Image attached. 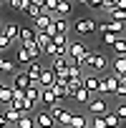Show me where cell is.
I'll use <instances>...</instances> for the list:
<instances>
[{
	"label": "cell",
	"mask_w": 126,
	"mask_h": 128,
	"mask_svg": "<svg viewBox=\"0 0 126 128\" xmlns=\"http://www.w3.org/2000/svg\"><path fill=\"white\" fill-rule=\"evenodd\" d=\"M10 103H13V88L3 83V88H0V106L5 108V106H10Z\"/></svg>",
	"instance_id": "7402d4cb"
},
{
	"label": "cell",
	"mask_w": 126,
	"mask_h": 128,
	"mask_svg": "<svg viewBox=\"0 0 126 128\" xmlns=\"http://www.w3.org/2000/svg\"><path fill=\"white\" fill-rule=\"evenodd\" d=\"M18 68H15V60H10V58H3V55H0V73H15Z\"/></svg>",
	"instance_id": "d4e9b609"
},
{
	"label": "cell",
	"mask_w": 126,
	"mask_h": 128,
	"mask_svg": "<svg viewBox=\"0 0 126 128\" xmlns=\"http://www.w3.org/2000/svg\"><path fill=\"white\" fill-rule=\"evenodd\" d=\"M30 43H35V30H33V28H20L18 45H30Z\"/></svg>",
	"instance_id": "d6986e66"
},
{
	"label": "cell",
	"mask_w": 126,
	"mask_h": 128,
	"mask_svg": "<svg viewBox=\"0 0 126 128\" xmlns=\"http://www.w3.org/2000/svg\"><path fill=\"white\" fill-rule=\"evenodd\" d=\"M48 113L53 116L55 126H63V128H68V126H71V118H73V113H71L68 108H63L60 103H58V106H53V108H48Z\"/></svg>",
	"instance_id": "277c9868"
},
{
	"label": "cell",
	"mask_w": 126,
	"mask_h": 128,
	"mask_svg": "<svg viewBox=\"0 0 126 128\" xmlns=\"http://www.w3.org/2000/svg\"><path fill=\"white\" fill-rule=\"evenodd\" d=\"M50 43H53V38H50L48 33H35V45H40V48L45 50V48H48Z\"/></svg>",
	"instance_id": "f1b7e54d"
},
{
	"label": "cell",
	"mask_w": 126,
	"mask_h": 128,
	"mask_svg": "<svg viewBox=\"0 0 126 128\" xmlns=\"http://www.w3.org/2000/svg\"><path fill=\"white\" fill-rule=\"evenodd\" d=\"M108 110H111V108H108V100H106L103 96H96V98L88 100V113H91V116H101V118H103Z\"/></svg>",
	"instance_id": "8992f818"
},
{
	"label": "cell",
	"mask_w": 126,
	"mask_h": 128,
	"mask_svg": "<svg viewBox=\"0 0 126 128\" xmlns=\"http://www.w3.org/2000/svg\"><path fill=\"white\" fill-rule=\"evenodd\" d=\"M108 66H111V60H108L103 53H88V55H86V60H83V68H88L93 76L103 73Z\"/></svg>",
	"instance_id": "6da1fadb"
},
{
	"label": "cell",
	"mask_w": 126,
	"mask_h": 128,
	"mask_svg": "<svg viewBox=\"0 0 126 128\" xmlns=\"http://www.w3.org/2000/svg\"><path fill=\"white\" fill-rule=\"evenodd\" d=\"M71 30H73L78 38H86V35L98 33V23H96L93 18H76V20L71 23Z\"/></svg>",
	"instance_id": "7a4b0ae2"
},
{
	"label": "cell",
	"mask_w": 126,
	"mask_h": 128,
	"mask_svg": "<svg viewBox=\"0 0 126 128\" xmlns=\"http://www.w3.org/2000/svg\"><path fill=\"white\" fill-rule=\"evenodd\" d=\"M15 128H35V120H33L30 116H20V120H18Z\"/></svg>",
	"instance_id": "d590c367"
},
{
	"label": "cell",
	"mask_w": 126,
	"mask_h": 128,
	"mask_svg": "<svg viewBox=\"0 0 126 128\" xmlns=\"http://www.w3.org/2000/svg\"><path fill=\"white\" fill-rule=\"evenodd\" d=\"M8 48H10V40H8V38H5L3 33H0V55H3V53H5Z\"/></svg>",
	"instance_id": "b9f144b4"
},
{
	"label": "cell",
	"mask_w": 126,
	"mask_h": 128,
	"mask_svg": "<svg viewBox=\"0 0 126 128\" xmlns=\"http://www.w3.org/2000/svg\"><path fill=\"white\" fill-rule=\"evenodd\" d=\"M83 90H88L91 96H96V93L101 90V78L93 76V73H86V76H83Z\"/></svg>",
	"instance_id": "9c48e42d"
},
{
	"label": "cell",
	"mask_w": 126,
	"mask_h": 128,
	"mask_svg": "<svg viewBox=\"0 0 126 128\" xmlns=\"http://www.w3.org/2000/svg\"><path fill=\"white\" fill-rule=\"evenodd\" d=\"M33 120H35V128H55V120L48 110H38L33 116Z\"/></svg>",
	"instance_id": "30bf717a"
},
{
	"label": "cell",
	"mask_w": 126,
	"mask_h": 128,
	"mask_svg": "<svg viewBox=\"0 0 126 128\" xmlns=\"http://www.w3.org/2000/svg\"><path fill=\"white\" fill-rule=\"evenodd\" d=\"M86 128H108V126H106V120H103L101 116H91V120H88Z\"/></svg>",
	"instance_id": "e575fe53"
},
{
	"label": "cell",
	"mask_w": 126,
	"mask_h": 128,
	"mask_svg": "<svg viewBox=\"0 0 126 128\" xmlns=\"http://www.w3.org/2000/svg\"><path fill=\"white\" fill-rule=\"evenodd\" d=\"M28 5H30V0H8V8L15 10V13H25Z\"/></svg>",
	"instance_id": "484cf974"
},
{
	"label": "cell",
	"mask_w": 126,
	"mask_h": 128,
	"mask_svg": "<svg viewBox=\"0 0 126 128\" xmlns=\"http://www.w3.org/2000/svg\"><path fill=\"white\" fill-rule=\"evenodd\" d=\"M88 53H91V50H88V45H83L81 40H78V43H73V40H71V45H68V55H66V58H68L71 63H78V66H83V60H86V55H88Z\"/></svg>",
	"instance_id": "3957f363"
},
{
	"label": "cell",
	"mask_w": 126,
	"mask_h": 128,
	"mask_svg": "<svg viewBox=\"0 0 126 128\" xmlns=\"http://www.w3.org/2000/svg\"><path fill=\"white\" fill-rule=\"evenodd\" d=\"M55 83V76H53V70L50 68H43V73H40V80H38V86L40 88H50Z\"/></svg>",
	"instance_id": "44dd1931"
},
{
	"label": "cell",
	"mask_w": 126,
	"mask_h": 128,
	"mask_svg": "<svg viewBox=\"0 0 126 128\" xmlns=\"http://www.w3.org/2000/svg\"><path fill=\"white\" fill-rule=\"evenodd\" d=\"M0 110H3V106H0Z\"/></svg>",
	"instance_id": "f907efd6"
},
{
	"label": "cell",
	"mask_w": 126,
	"mask_h": 128,
	"mask_svg": "<svg viewBox=\"0 0 126 128\" xmlns=\"http://www.w3.org/2000/svg\"><path fill=\"white\" fill-rule=\"evenodd\" d=\"M73 100H78V103H88V100H91V93L83 90V86H81V88L73 93Z\"/></svg>",
	"instance_id": "1f68e13d"
},
{
	"label": "cell",
	"mask_w": 126,
	"mask_h": 128,
	"mask_svg": "<svg viewBox=\"0 0 126 128\" xmlns=\"http://www.w3.org/2000/svg\"><path fill=\"white\" fill-rule=\"evenodd\" d=\"M116 88H118V78L111 73V76H103L101 78V96H116Z\"/></svg>",
	"instance_id": "ba28073f"
},
{
	"label": "cell",
	"mask_w": 126,
	"mask_h": 128,
	"mask_svg": "<svg viewBox=\"0 0 126 128\" xmlns=\"http://www.w3.org/2000/svg\"><path fill=\"white\" fill-rule=\"evenodd\" d=\"M3 35H5L10 43H18V38H20V28H18V23H3Z\"/></svg>",
	"instance_id": "2e32d148"
},
{
	"label": "cell",
	"mask_w": 126,
	"mask_h": 128,
	"mask_svg": "<svg viewBox=\"0 0 126 128\" xmlns=\"http://www.w3.org/2000/svg\"><path fill=\"white\" fill-rule=\"evenodd\" d=\"M0 88H3V80H0Z\"/></svg>",
	"instance_id": "681fc988"
},
{
	"label": "cell",
	"mask_w": 126,
	"mask_h": 128,
	"mask_svg": "<svg viewBox=\"0 0 126 128\" xmlns=\"http://www.w3.org/2000/svg\"><path fill=\"white\" fill-rule=\"evenodd\" d=\"M113 50H116V55H126V35L118 38V43L113 45Z\"/></svg>",
	"instance_id": "74e56055"
},
{
	"label": "cell",
	"mask_w": 126,
	"mask_h": 128,
	"mask_svg": "<svg viewBox=\"0 0 126 128\" xmlns=\"http://www.w3.org/2000/svg\"><path fill=\"white\" fill-rule=\"evenodd\" d=\"M50 23H53V18H50L48 13H40V15L33 20V25H35L33 30H35V33H45V30L50 28Z\"/></svg>",
	"instance_id": "9a60e30c"
},
{
	"label": "cell",
	"mask_w": 126,
	"mask_h": 128,
	"mask_svg": "<svg viewBox=\"0 0 126 128\" xmlns=\"http://www.w3.org/2000/svg\"><path fill=\"white\" fill-rule=\"evenodd\" d=\"M76 3H81V5H86V3H88V0H76Z\"/></svg>",
	"instance_id": "bcb514c9"
},
{
	"label": "cell",
	"mask_w": 126,
	"mask_h": 128,
	"mask_svg": "<svg viewBox=\"0 0 126 128\" xmlns=\"http://www.w3.org/2000/svg\"><path fill=\"white\" fill-rule=\"evenodd\" d=\"M60 100L55 98V93L50 90V88H40V106H45V110L48 108H53V106H58Z\"/></svg>",
	"instance_id": "5bb4252c"
},
{
	"label": "cell",
	"mask_w": 126,
	"mask_h": 128,
	"mask_svg": "<svg viewBox=\"0 0 126 128\" xmlns=\"http://www.w3.org/2000/svg\"><path fill=\"white\" fill-rule=\"evenodd\" d=\"M103 120H106V126H108V128H121V120L116 118V113H113V110H108V113L103 116Z\"/></svg>",
	"instance_id": "f546056e"
},
{
	"label": "cell",
	"mask_w": 126,
	"mask_h": 128,
	"mask_svg": "<svg viewBox=\"0 0 126 128\" xmlns=\"http://www.w3.org/2000/svg\"><path fill=\"white\" fill-rule=\"evenodd\" d=\"M111 68H113V76L116 78H123L126 76V55H116L111 60Z\"/></svg>",
	"instance_id": "e0dca14e"
},
{
	"label": "cell",
	"mask_w": 126,
	"mask_h": 128,
	"mask_svg": "<svg viewBox=\"0 0 126 128\" xmlns=\"http://www.w3.org/2000/svg\"><path fill=\"white\" fill-rule=\"evenodd\" d=\"M106 28H108V33H113V35H123V23L108 20V23H106Z\"/></svg>",
	"instance_id": "4dcf8cb0"
},
{
	"label": "cell",
	"mask_w": 126,
	"mask_h": 128,
	"mask_svg": "<svg viewBox=\"0 0 126 128\" xmlns=\"http://www.w3.org/2000/svg\"><path fill=\"white\" fill-rule=\"evenodd\" d=\"M91 10H101V0H88V3H86Z\"/></svg>",
	"instance_id": "7bdbcfd3"
},
{
	"label": "cell",
	"mask_w": 126,
	"mask_h": 128,
	"mask_svg": "<svg viewBox=\"0 0 126 128\" xmlns=\"http://www.w3.org/2000/svg\"><path fill=\"white\" fill-rule=\"evenodd\" d=\"M43 68L45 66H40V60H33L28 68H23L25 73H28V78H30V86H38V80H40V73H43Z\"/></svg>",
	"instance_id": "8fae6325"
},
{
	"label": "cell",
	"mask_w": 126,
	"mask_h": 128,
	"mask_svg": "<svg viewBox=\"0 0 126 128\" xmlns=\"http://www.w3.org/2000/svg\"><path fill=\"white\" fill-rule=\"evenodd\" d=\"M83 66H78V63H71V66H68V80L73 78V80H83Z\"/></svg>",
	"instance_id": "603a6c76"
},
{
	"label": "cell",
	"mask_w": 126,
	"mask_h": 128,
	"mask_svg": "<svg viewBox=\"0 0 126 128\" xmlns=\"http://www.w3.org/2000/svg\"><path fill=\"white\" fill-rule=\"evenodd\" d=\"M0 116H3V120H5L8 126H13V128H15V126H18V120H20V113H18L13 106H5L3 110H0Z\"/></svg>",
	"instance_id": "4fadbf2b"
},
{
	"label": "cell",
	"mask_w": 126,
	"mask_h": 128,
	"mask_svg": "<svg viewBox=\"0 0 126 128\" xmlns=\"http://www.w3.org/2000/svg\"><path fill=\"white\" fill-rule=\"evenodd\" d=\"M118 38H123V35H113V33H106V35H103V43H106V45H111V48H113V45H116V43H118Z\"/></svg>",
	"instance_id": "ab89813d"
},
{
	"label": "cell",
	"mask_w": 126,
	"mask_h": 128,
	"mask_svg": "<svg viewBox=\"0 0 126 128\" xmlns=\"http://www.w3.org/2000/svg\"><path fill=\"white\" fill-rule=\"evenodd\" d=\"M116 98L121 100V98H126V76L123 78H118V88H116Z\"/></svg>",
	"instance_id": "8d00e7d4"
},
{
	"label": "cell",
	"mask_w": 126,
	"mask_h": 128,
	"mask_svg": "<svg viewBox=\"0 0 126 128\" xmlns=\"http://www.w3.org/2000/svg\"><path fill=\"white\" fill-rule=\"evenodd\" d=\"M50 90L55 93V98H58V100H63V98H71V93H68V80H60V78H55V83L50 86Z\"/></svg>",
	"instance_id": "7c38bea8"
},
{
	"label": "cell",
	"mask_w": 126,
	"mask_h": 128,
	"mask_svg": "<svg viewBox=\"0 0 126 128\" xmlns=\"http://www.w3.org/2000/svg\"><path fill=\"white\" fill-rule=\"evenodd\" d=\"M15 63H20V66H25V68L33 63V58H30V53H28L25 45H18V50H15Z\"/></svg>",
	"instance_id": "ac0fdd59"
},
{
	"label": "cell",
	"mask_w": 126,
	"mask_h": 128,
	"mask_svg": "<svg viewBox=\"0 0 126 128\" xmlns=\"http://www.w3.org/2000/svg\"><path fill=\"white\" fill-rule=\"evenodd\" d=\"M25 100L30 106H40V86H30L25 90Z\"/></svg>",
	"instance_id": "ffe728a7"
},
{
	"label": "cell",
	"mask_w": 126,
	"mask_h": 128,
	"mask_svg": "<svg viewBox=\"0 0 126 128\" xmlns=\"http://www.w3.org/2000/svg\"><path fill=\"white\" fill-rule=\"evenodd\" d=\"M0 33H3V23H0Z\"/></svg>",
	"instance_id": "7dc6e473"
},
{
	"label": "cell",
	"mask_w": 126,
	"mask_h": 128,
	"mask_svg": "<svg viewBox=\"0 0 126 128\" xmlns=\"http://www.w3.org/2000/svg\"><path fill=\"white\" fill-rule=\"evenodd\" d=\"M116 8L118 10H126V0H116Z\"/></svg>",
	"instance_id": "f6af8a7d"
},
{
	"label": "cell",
	"mask_w": 126,
	"mask_h": 128,
	"mask_svg": "<svg viewBox=\"0 0 126 128\" xmlns=\"http://www.w3.org/2000/svg\"><path fill=\"white\" fill-rule=\"evenodd\" d=\"M25 48H28V53H30V58H33V60H40V55H43V48H40V45L30 43V45H25Z\"/></svg>",
	"instance_id": "d6a6232c"
},
{
	"label": "cell",
	"mask_w": 126,
	"mask_h": 128,
	"mask_svg": "<svg viewBox=\"0 0 126 128\" xmlns=\"http://www.w3.org/2000/svg\"><path fill=\"white\" fill-rule=\"evenodd\" d=\"M10 88L13 90H28L30 88V78L25 70H15L13 73V80H10Z\"/></svg>",
	"instance_id": "52a82bcc"
},
{
	"label": "cell",
	"mask_w": 126,
	"mask_h": 128,
	"mask_svg": "<svg viewBox=\"0 0 126 128\" xmlns=\"http://www.w3.org/2000/svg\"><path fill=\"white\" fill-rule=\"evenodd\" d=\"M71 0H58V10H55V15L53 18H68V13H71Z\"/></svg>",
	"instance_id": "cb8c5ba5"
},
{
	"label": "cell",
	"mask_w": 126,
	"mask_h": 128,
	"mask_svg": "<svg viewBox=\"0 0 126 128\" xmlns=\"http://www.w3.org/2000/svg\"><path fill=\"white\" fill-rule=\"evenodd\" d=\"M68 66H71V60H68L66 55H60V58H53V63H50V70H53V76H55V78H60V80H68Z\"/></svg>",
	"instance_id": "5b68a950"
},
{
	"label": "cell",
	"mask_w": 126,
	"mask_h": 128,
	"mask_svg": "<svg viewBox=\"0 0 126 128\" xmlns=\"http://www.w3.org/2000/svg\"><path fill=\"white\" fill-rule=\"evenodd\" d=\"M53 25H55L58 33H66V35H68V30H71V20H68V18H53Z\"/></svg>",
	"instance_id": "4316f807"
},
{
	"label": "cell",
	"mask_w": 126,
	"mask_h": 128,
	"mask_svg": "<svg viewBox=\"0 0 126 128\" xmlns=\"http://www.w3.org/2000/svg\"><path fill=\"white\" fill-rule=\"evenodd\" d=\"M88 126V118L86 116H81V113H73V118H71V126L68 128H86Z\"/></svg>",
	"instance_id": "83f0119b"
},
{
	"label": "cell",
	"mask_w": 126,
	"mask_h": 128,
	"mask_svg": "<svg viewBox=\"0 0 126 128\" xmlns=\"http://www.w3.org/2000/svg\"><path fill=\"white\" fill-rule=\"evenodd\" d=\"M30 3H33V5H38V8H40V10H43V8H45V0H30Z\"/></svg>",
	"instance_id": "ee69618b"
},
{
	"label": "cell",
	"mask_w": 126,
	"mask_h": 128,
	"mask_svg": "<svg viewBox=\"0 0 126 128\" xmlns=\"http://www.w3.org/2000/svg\"><path fill=\"white\" fill-rule=\"evenodd\" d=\"M0 3H8V0H0Z\"/></svg>",
	"instance_id": "c3c4849f"
},
{
	"label": "cell",
	"mask_w": 126,
	"mask_h": 128,
	"mask_svg": "<svg viewBox=\"0 0 126 128\" xmlns=\"http://www.w3.org/2000/svg\"><path fill=\"white\" fill-rule=\"evenodd\" d=\"M40 13H43V10H40L38 5H33V3H30V5H28V10H25V15H28V18H33V20H35Z\"/></svg>",
	"instance_id": "f35d334b"
},
{
	"label": "cell",
	"mask_w": 126,
	"mask_h": 128,
	"mask_svg": "<svg viewBox=\"0 0 126 128\" xmlns=\"http://www.w3.org/2000/svg\"><path fill=\"white\" fill-rule=\"evenodd\" d=\"M108 18H111V20H116V23H126V10H118V8H113V10L108 13Z\"/></svg>",
	"instance_id": "836d02e7"
},
{
	"label": "cell",
	"mask_w": 126,
	"mask_h": 128,
	"mask_svg": "<svg viewBox=\"0 0 126 128\" xmlns=\"http://www.w3.org/2000/svg\"><path fill=\"white\" fill-rule=\"evenodd\" d=\"M113 113H116V118H118V120H121V123H123V120H126V103H118V106H116V110H113Z\"/></svg>",
	"instance_id": "60d3db41"
}]
</instances>
